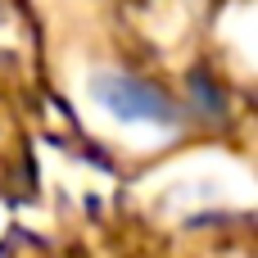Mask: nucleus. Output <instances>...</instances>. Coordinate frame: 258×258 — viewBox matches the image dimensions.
Wrapping results in <instances>:
<instances>
[{
  "instance_id": "1",
  "label": "nucleus",
  "mask_w": 258,
  "mask_h": 258,
  "mask_svg": "<svg viewBox=\"0 0 258 258\" xmlns=\"http://www.w3.org/2000/svg\"><path fill=\"white\" fill-rule=\"evenodd\" d=\"M91 91H95L100 109H109V113L122 118V122H145V127H177V122H181L177 100H172L163 86L145 82V77L100 73V77L91 82Z\"/></svg>"
}]
</instances>
